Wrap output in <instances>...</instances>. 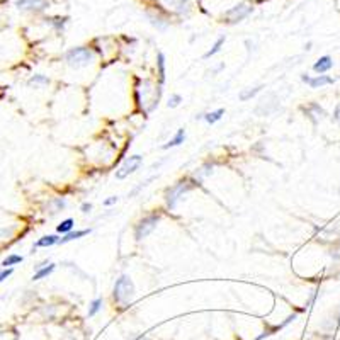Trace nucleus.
I'll use <instances>...</instances> for the list:
<instances>
[{
	"label": "nucleus",
	"instance_id": "412c9836",
	"mask_svg": "<svg viewBox=\"0 0 340 340\" xmlns=\"http://www.w3.org/2000/svg\"><path fill=\"white\" fill-rule=\"evenodd\" d=\"M262 85H259V87H253V89H247V91H243V92H240V101H249V99H252V97H255L257 94H259L260 91H262Z\"/></svg>",
	"mask_w": 340,
	"mask_h": 340
},
{
	"label": "nucleus",
	"instance_id": "cd10ccee",
	"mask_svg": "<svg viewBox=\"0 0 340 340\" xmlns=\"http://www.w3.org/2000/svg\"><path fill=\"white\" fill-rule=\"evenodd\" d=\"M80 209H82V213H85V214L91 213V211H92V204L91 203H84V204H82Z\"/></svg>",
	"mask_w": 340,
	"mask_h": 340
},
{
	"label": "nucleus",
	"instance_id": "423d86ee",
	"mask_svg": "<svg viewBox=\"0 0 340 340\" xmlns=\"http://www.w3.org/2000/svg\"><path fill=\"white\" fill-rule=\"evenodd\" d=\"M141 163H143L141 155H133V157H130V159H126L123 162V165L116 170V179L117 181H123V179L128 177V175L135 174V172L141 167Z\"/></svg>",
	"mask_w": 340,
	"mask_h": 340
},
{
	"label": "nucleus",
	"instance_id": "2eb2a0df",
	"mask_svg": "<svg viewBox=\"0 0 340 340\" xmlns=\"http://www.w3.org/2000/svg\"><path fill=\"white\" fill-rule=\"evenodd\" d=\"M91 233V230H77V231H70V233L63 235V238H60L58 245H63V243H68V242H73V240H78L85 235Z\"/></svg>",
	"mask_w": 340,
	"mask_h": 340
},
{
	"label": "nucleus",
	"instance_id": "6ab92c4d",
	"mask_svg": "<svg viewBox=\"0 0 340 340\" xmlns=\"http://www.w3.org/2000/svg\"><path fill=\"white\" fill-rule=\"evenodd\" d=\"M73 227H75V221L71 220V218H67V220H63L62 223L56 227V231L62 235H67V233H70V231H73Z\"/></svg>",
	"mask_w": 340,
	"mask_h": 340
},
{
	"label": "nucleus",
	"instance_id": "a878e982",
	"mask_svg": "<svg viewBox=\"0 0 340 340\" xmlns=\"http://www.w3.org/2000/svg\"><path fill=\"white\" fill-rule=\"evenodd\" d=\"M0 340H17V334H14V332H0Z\"/></svg>",
	"mask_w": 340,
	"mask_h": 340
},
{
	"label": "nucleus",
	"instance_id": "ddd939ff",
	"mask_svg": "<svg viewBox=\"0 0 340 340\" xmlns=\"http://www.w3.org/2000/svg\"><path fill=\"white\" fill-rule=\"evenodd\" d=\"M225 41H227V36H225V34H221L220 38H218L216 41H214V45L211 46V49H209V51H207V53H204V56H203V58H204V60H209L211 56L218 55V53L221 51V48H223V46H225Z\"/></svg>",
	"mask_w": 340,
	"mask_h": 340
},
{
	"label": "nucleus",
	"instance_id": "393cba45",
	"mask_svg": "<svg viewBox=\"0 0 340 340\" xmlns=\"http://www.w3.org/2000/svg\"><path fill=\"white\" fill-rule=\"evenodd\" d=\"M12 272H14L12 267H7V269H2V271H0V282H3L5 279H9L10 275H12Z\"/></svg>",
	"mask_w": 340,
	"mask_h": 340
},
{
	"label": "nucleus",
	"instance_id": "1a4fd4ad",
	"mask_svg": "<svg viewBox=\"0 0 340 340\" xmlns=\"http://www.w3.org/2000/svg\"><path fill=\"white\" fill-rule=\"evenodd\" d=\"M301 80L305 84L310 85L311 89H320L325 87V85H332L334 84V78L328 77V75H317V77H308V75H301Z\"/></svg>",
	"mask_w": 340,
	"mask_h": 340
},
{
	"label": "nucleus",
	"instance_id": "4be33fe9",
	"mask_svg": "<svg viewBox=\"0 0 340 340\" xmlns=\"http://www.w3.org/2000/svg\"><path fill=\"white\" fill-rule=\"evenodd\" d=\"M157 65H159V75H160V82H165V55L162 51L157 56Z\"/></svg>",
	"mask_w": 340,
	"mask_h": 340
},
{
	"label": "nucleus",
	"instance_id": "20e7f679",
	"mask_svg": "<svg viewBox=\"0 0 340 340\" xmlns=\"http://www.w3.org/2000/svg\"><path fill=\"white\" fill-rule=\"evenodd\" d=\"M159 221H160V216L157 213L141 218V220H139L138 223H136V227H135V238L136 240H143V238L148 237V235H152L153 231H155Z\"/></svg>",
	"mask_w": 340,
	"mask_h": 340
},
{
	"label": "nucleus",
	"instance_id": "7ed1b4c3",
	"mask_svg": "<svg viewBox=\"0 0 340 340\" xmlns=\"http://www.w3.org/2000/svg\"><path fill=\"white\" fill-rule=\"evenodd\" d=\"M113 296L117 303L121 305H126L131 298L135 296V284L128 275H121L119 279H116V284H114Z\"/></svg>",
	"mask_w": 340,
	"mask_h": 340
},
{
	"label": "nucleus",
	"instance_id": "c85d7f7f",
	"mask_svg": "<svg viewBox=\"0 0 340 340\" xmlns=\"http://www.w3.org/2000/svg\"><path fill=\"white\" fill-rule=\"evenodd\" d=\"M334 119L337 121V123H340V104L335 107V111H334Z\"/></svg>",
	"mask_w": 340,
	"mask_h": 340
},
{
	"label": "nucleus",
	"instance_id": "f8f14e48",
	"mask_svg": "<svg viewBox=\"0 0 340 340\" xmlns=\"http://www.w3.org/2000/svg\"><path fill=\"white\" fill-rule=\"evenodd\" d=\"M60 242V237L58 235H45L34 243V249H46V247H53V245H58Z\"/></svg>",
	"mask_w": 340,
	"mask_h": 340
},
{
	"label": "nucleus",
	"instance_id": "9b49d317",
	"mask_svg": "<svg viewBox=\"0 0 340 340\" xmlns=\"http://www.w3.org/2000/svg\"><path fill=\"white\" fill-rule=\"evenodd\" d=\"M223 114H225V109L223 107H220V109H216V111H211V113H206V114H199L198 116V119H204L206 121L207 124H214V123H218V121L223 117Z\"/></svg>",
	"mask_w": 340,
	"mask_h": 340
},
{
	"label": "nucleus",
	"instance_id": "a211bd4d",
	"mask_svg": "<svg viewBox=\"0 0 340 340\" xmlns=\"http://www.w3.org/2000/svg\"><path fill=\"white\" fill-rule=\"evenodd\" d=\"M27 85L29 87H39V85H49V78L46 77V75H33V77L29 78V82H27Z\"/></svg>",
	"mask_w": 340,
	"mask_h": 340
},
{
	"label": "nucleus",
	"instance_id": "0eeeda50",
	"mask_svg": "<svg viewBox=\"0 0 340 340\" xmlns=\"http://www.w3.org/2000/svg\"><path fill=\"white\" fill-rule=\"evenodd\" d=\"M16 7L27 12H41L48 7V0H17Z\"/></svg>",
	"mask_w": 340,
	"mask_h": 340
},
{
	"label": "nucleus",
	"instance_id": "4468645a",
	"mask_svg": "<svg viewBox=\"0 0 340 340\" xmlns=\"http://www.w3.org/2000/svg\"><path fill=\"white\" fill-rule=\"evenodd\" d=\"M184 139H185V130H184V128H181V130H177V133H175L174 138H172L169 143H165V145H163L162 148H163V150L174 148V146L182 145V143H184Z\"/></svg>",
	"mask_w": 340,
	"mask_h": 340
},
{
	"label": "nucleus",
	"instance_id": "b1692460",
	"mask_svg": "<svg viewBox=\"0 0 340 340\" xmlns=\"http://www.w3.org/2000/svg\"><path fill=\"white\" fill-rule=\"evenodd\" d=\"M181 102H182V95L181 94H174V95H170L167 106H169L170 109H175V107H179V104H181Z\"/></svg>",
	"mask_w": 340,
	"mask_h": 340
},
{
	"label": "nucleus",
	"instance_id": "39448f33",
	"mask_svg": "<svg viewBox=\"0 0 340 340\" xmlns=\"http://www.w3.org/2000/svg\"><path fill=\"white\" fill-rule=\"evenodd\" d=\"M196 184H192L189 179H185V181H181L177 182L175 185H172V187L167 191L165 194V199H167V206L170 207V209H174L175 206H177V201L182 198V196L185 194V192H189L192 187H194Z\"/></svg>",
	"mask_w": 340,
	"mask_h": 340
},
{
	"label": "nucleus",
	"instance_id": "6e6552de",
	"mask_svg": "<svg viewBox=\"0 0 340 340\" xmlns=\"http://www.w3.org/2000/svg\"><path fill=\"white\" fill-rule=\"evenodd\" d=\"M169 9L174 10L179 16H187L192 9V2L191 0H162Z\"/></svg>",
	"mask_w": 340,
	"mask_h": 340
},
{
	"label": "nucleus",
	"instance_id": "c756f323",
	"mask_svg": "<svg viewBox=\"0 0 340 340\" xmlns=\"http://www.w3.org/2000/svg\"><path fill=\"white\" fill-rule=\"evenodd\" d=\"M138 340H146V339H143V337H141V339H138Z\"/></svg>",
	"mask_w": 340,
	"mask_h": 340
},
{
	"label": "nucleus",
	"instance_id": "dca6fc26",
	"mask_svg": "<svg viewBox=\"0 0 340 340\" xmlns=\"http://www.w3.org/2000/svg\"><path fill=\"white\" fill-rule=\"evenodd\" d=\"M56 269V266L55 264H51L49 262L48 266L46 267H41L39 271H36L34 272V275H33V281H39V279H45V277H48L49 274H53V271Z\"/></svg>",
	"mask_w": 340,
	"mask_h": 340
},
{
	"label": "nucleus",
	"instance_id": "f257e3e1",
	"mask_svg": "<svg viewBox=\"0 0 340 340\" xmlns=\"http://www.w3.org/2000/svg\"><path fill=\"white\" fill-rule=\"evenodd\" d=\"M94 60V51L85 46H77V48H70L65 53V62L71 68H82L87 67L89 63Z\"/></svg>",
	"mask_w": 340,
	"mask_h": 340
},
{
	"label": "nucleus",
	"instance_id": "bb28decb",
	"mask_svg": "<svg viewBox=\"0 0 340 340\" xmlns=\"http://www.w3.org/2000/svg\"><path fill=\"white\" fill-rule=\"evenodd\" d=\"M117 203V196H111V198H107L106 201H104V206H113V204Z\"/></svg>",
	"mask_w": 340,
	"mask_h": 340
},
{
	"label": "nucleus",
	"instance_id": "5701e85b",
	"mask_svg": "<svg viewBox=\"0 0 340 340\" xmlns=\"http://www.w3.org/2000/svg\"><path fill=\"white\" fill-rule=\"evenodd\" d=\"M101 308H102V298H95L91 303V308H89V317H95L101 311Z\"/></svg>",
	"mask_w": 340,
	"mask_h": 340
},
{
	"label": "nucleus",
	"instance_id": "f03ea898",
	"mask_svg": "<svg viewBox=\"0 0 340 340\" xmlns=\"http://www.w3.org/2000/svg\"><path fill=\"white\" fill-rule=\"evenodd\" d=\"M252 12H253V5H252V3L245 2V0H242V2L233 3L230 9L225 10V12H223V23H227V24H238V23H242L243 19H247V17H249Z\"/></svg>",
	"mask_w": 340,
	"mask_h": 340
},
{
	"label": "nucleus",
	"instance_id": "f3484780",
	"mask_svg": "<svg viewBox=\"0 0 340 340\" xmlns=\"http://www.w3.org/2000/svg\"><path fill=\"white\" fill-rule=\"evenodd\" d=\"M48 206H49V209H51V213L55 214V213H60V211L65 209L67 201L63 198H53L51 201L48 203Z\"/></svg>",
	"mask_w": 340,
	"mask_h": 340
},
{
	"label": "nucleus",
	"instance_id": "9d476101",
	"mask_svg": "<svg viewBox=\"0 0 340 340\" xmlns=\"http://www.w3.org/2000/svg\"><path fill=\"white\" fill-rule=\"evenodd\" d=\"M332 67H334V60H332V56L325 55V56H320V58L315 62L313 70L317 71L318 75H323V73H327L328 70H332Z\"/></svg>",
	"mask_w": 340,
	"mask_h": 340
},
{
	"label": "nucleus",
	"instance_id": "aec40b11",
	"mask_svg": "<svg viewBox=\"0 0 340 340\" xmlns=\"http://www.w3.org/2000/svg\"><path fill=\"white\" fill-rule=\"evenodd\" d=\"M23 255H16V253H10V255H7L5 259L2 260V267L3 269H7V267H12L16 266V264H21L23 262Z\"/></svg>",
	"mask_w": 340,
	"mask_h": 340
}]
</instances>
